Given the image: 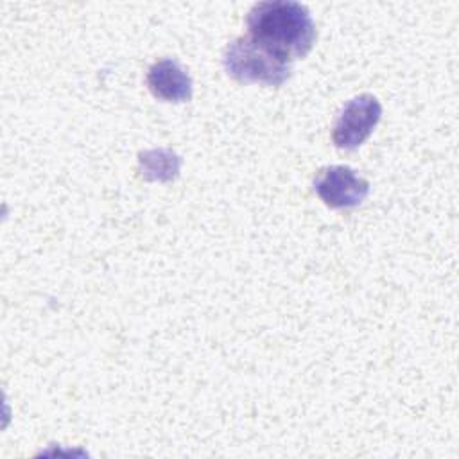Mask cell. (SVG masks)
Listing matches in <instances>:
<instances>
[{
    "label": "cell",
    "mask_w": 459,
    "mask_h": 459,
    "mask_svg": "<svg viewBox=\"0 0 459 459\" xmlns=\"http://www.w3.org/2000/svg\"><path fill=\"white\" fill-rule=\"evenodd\" d=\"M246 25L249 38L287 63L305 57L317 38L310 11L294 0L256 2Z\"/></svg>",
    "instance_id": "1"
},
{
    "label": "cell",
    "mask_w": 459,
    "mask_h": 459,
    "mask_svg": "<svg viewBox=\"0 0 459 459\" xmlns=\"http://www.w3.org/2000/svg\"><path fill=\"white\" fill-rule=\"evenodd\" d=\"M222 63L226 74L238 82L281 86L290 75V63L274 56L247 34L228 43Z\"/></svg>",
    "instance_id": "2"
},
{
    "label": "cell",
    "mask_w": 459,
    "mask_h": 459,
    "mask_svg": "<svg viewBox=\"0 0 459 459\" xmlns=\"http://www.w3.org/2000/svg\"><path fill=\"white\" fill-rule=\"evenodd\" d=\"M382 117V106L377 97L362 93L353 97L341 109L333 127L332 140L339 149H357L373 133Z\"/></svg>",
    "instance_id": "3"
},
{
    "label": "cell",
    "mask_w": 459,
    "mask_h": 459,
    "mask_svg": "<svg viewBox=\"0 0 459 459\" xmlns=\"http://www.w3.org/2000/svg\"><path fill=\"white\" fill-rule=\"evenodd\" d=\"M314 190L330 208H351L366 199L369 183L351 167L332 165L319 170L314 179Z\"/></svg>",
    "instance_id": "4"
},
{
    "label": "cell",
    "mask_w": 459,
    "mask_h": 459,
    "mask_svg": "<svg viewBox=\"0 0 459 459\" xmlns=\"http://www.w3.org/2000/svg\"><path fill=\"white\" fill-rule=\"evenodd\" d=\"M145 81L151 93L160 100L186 102L192 97V77L176 59L165 57L152 63Z\"/></svg>",
    "instance_id": "5"
},
{
    "label": "cell",
    "mask_w": 459,
    "mask_h": 459,
    "mask_svg": "<svg viewBox=\"0 0 459 459\" xmlns=\"http://www.w3.org/2000/svg\"><path fill=\"white\" fill-rule=\"evenodd\" d=\"M181 158L172 149H149L138 154V172L145 181H172L179 176Z\"/></svg>",
    "instance_id": "6"
}]
</instances>
